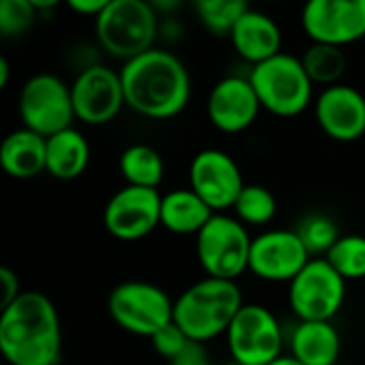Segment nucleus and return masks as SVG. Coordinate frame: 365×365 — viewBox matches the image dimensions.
<instances>
[{
	"label": "nucleus",
	"mask_w": 365,
	"mask_h": 365,
	"mask_svg": "<svg viewBox=\"0 0 365 365\" xmlns=\"http://www.w3.org/2000/svg\"><path fill=\"white\" fill-rule=\"evenodd\" d=\"M126 107L148 120L180 115L192 92L186 64L167 49H150L120 68Z\"/></svg>",
	"instance_id": "1"
},
{
	"label": "nucleus",
	"mask_w": 365,
	"mask_h": 365,
	"mask_svg": "<svg viewBox=\"0 0 365 365\" xmlns=\"http://www.w3.org/2000/svg\"><path fill=\"white\" fill-rule=\"evenodd\" d=\"M0 353L9 365L60 364V317L47 295L24 291L0 310Z\"/></svg>",
	"instance_id": "2"
},
{
	"label": "nucleus",
	"mask_w": 365,
	"mask_h": 365,
	"mask_svg": "<svg viewBox=\"0 0 365 365\" xmlns=\"http://www.w3.org/2000/svg\"><path fill=\"white\" fill-rule=\"evenodd\" d=\"M242 308L244 297L237 282L205 276L175 299L173 323L188 340L205 344L227 334Z\"/></svg>",
	"instance_id": "3"
},
{
	"label": "nucleus",
	"mask_w": 365,
	"mask_h": 365,
	"mask_svg": "<svg viewBox=\"0 0 365 365\" xmlns=\"http://www.w3.org/2000/svg\"><path fill=\"white\" fill-rule=\"evenodd\" d=\"M94 32L105 53L128 62L154 49L160 32L158 13L143 0H109L94 19Z\"/></svg>",
	"instance_id": "4"
},
{
	"label": "nucleus",
	"mask_w": 365,
	"mask_h": 365,
	"mask_svg": "<svg viewBox=\"0 0 365 365\" xmlns=\"http://www.w3.org/2000/svg\"><path fill=\"white\" fill-rule=\"evenodd\" d=\"M259 103L278 118L302 115L314 96V83L302 60L291 53H278L267 62L252 66L248 75Z\"/></svg>",
	"instance_id": "5"
},
{
	"label": "nucleus",
	"mask_w": 365,
	"mask_h": 365,
	"mask_svg": "<svg viewBox=\"0 0 365 365\" xmlns=\"http://www.w3.org/2000/svg\"><path fill=\"white\" fill-rule=\"evenodd\" d=\"M173 306L167 291L139 280L118 284L107 302L109 317L120 329L150 340L173 323Z\"/></svg>",
	"instance_id": "6"
},
{
	"label": "nucleus",
	"mask_w": 365,
	"mask_h": 365,
	"mask_svg": "<svg viewBox=\"0 0 365 365\" xmlns=\"http://www.w3.org/2000/svg\"><path fill=\"white\" fill-rule=\"evenodd\" d=\"M195 248L199 265L210 278L235 282L244 272H248L252 237L237 218L214 214L197 235Z\"/></svg>",
	"instance_id": "7"
},
{
	"label": "nucleus",
	"mask_w": 365,
	"mask_h": 365,
	"mask_svg": "<svg viewBox=\"0 0 365 365\" xmlns=\"http://www.w3.org/2000/svg\"><path fill=\"white\" fill-rule=\"evenodd\" d=\"M19 118L24 128L49 139L66 128H73L75 109L71 86L51 73L32 75L19 90Z\"/></svg>",
	"instance_id": "8"
},
{
	"label": "nucleus",
	"mask_w": 365,
	"mask_h": 365,
	"mask_svg": "<svg viewBox=\"0 0 365 365\" xmlns=\"http://www.w3.org/2000/svg\"><path fill=\"white\" fill-rule=\"evenodd\" d=\"M346 299V280L327 263L312 259L289 284V306L299 321H325L342 310Z\"/></svg>",
	"instance_id": "9"
},
{
	"label": "nucleus",
	"mask_w": 365,
	"mask_h": 365,
	"mask_svg": "<svg viewBox=\"0 0 365 365\" xmlns=\"http://www.w3.org/2000/svg\"><path fill=\"white\" fill-rule=\"evenodd\" d=\"M225 336L235 364L272 365L282 357V329L265 306L244 304Z\"/></svg>",
	"instance_id": "10"
},
{
	"label": "nucleus",
	"mask_w": 365,
	"mask_h": 365,
	"mask_svg": "<svg viewBox=\"0 0 365 365\" xmlns=\"http://www.w3.org/2000/svg\"><path fill=\"white\" fill-rule=\"evenodd\" d=\"M75 118L90 126H103L126 107L120 73L105 64L83 66L71 83Z\"/></svg>",
	"instance_id": "11"
},
{
	"label": "nucleus",
	"mask_w": 365,
	"mask_h": 365,
	"mask_svg": "<svg viewBox=\"0 0 365 365\" xmlns=\"http://www.w3.org/2000/svg\"><path fill=\"white\" fill-rule=\"evenodd\" d=\"M302 28L312 43L344 49L365 36V0H312L302 11Z\"/></svg>",
	"instance_id": "12"
},
{
	"label": "nucleus",
	"mask_w": 365,
	"mask_h": 365,
	"mask_svg": "<svg viewBox=\"0 0 365 365\" xmlns=\"http://www.w3.org/2000/svg\"><path fill=\"white\" fill-rule=\"evenodd\" d=\"M188 178L190 190L197 192L214 214L233 210L246 186L240 165L227 152L216 148H207L195 154Z\"/></svg>",
	"instance_id": "13"
},
{
	"label": "nucleus",
	"mask_w": 365,
	"mask_h": 365,
	"mask_svg": "<svg viewBox=\"0 0 365 365\" xmlns=\"http://www.w3.org/2000/svg\"><path fill=\"white\" fill-rule=\"evenodd\" d=\"M160 203L163 195L154 188L124 186L105 205V229L122 242L143 240L160 227Z\"/></svg>",
	"instance_id": "14"
},
{
	"label": "nucleus",
	"mask_w": 365,
	"mask_h": 365,
	"mask_svg": "<svg viewBox=\"0 0 365 365\" xmlns=\"http://www.w3.org/2000/svg\"><path fill=\"white\" fill-rule=\"evenodd\" d=\"M312 261L295 229H274L257 235L250 248L248 272L265 282H293Z\"/></svg>",
	"instance_id": "15"
},
{
	"label": "nucleus",
	"mask_w": 365,
	"mask_h": 365,
	"mask_svg": "<svg viewBox=\"0 0 365 365\" xmlns=\"http://www.w3.org/2000/svg\"><path fill=\"white\" fill-rule=\"evenodd\" d=\"M319 128L338 143H353L365 135V96L353 86L323 88L314 101Z\"/></svg>",
	"instance_id": "16"
},
{
	"label": "nucleus",
	"mask_w": 365,
	"mask_h": 365,
	"mask_svg": "<svg viewBox=\"0 0 365 365\" xmlns=\"http://www.w3.org/2000/svg\"><path fill=\"white\" fill-rule=\"evenodd\" d=\"M261 109L250 79L240 75L222 77L207 96V118L214 128L227 135L248 130L257 122Z\"/></svg>",
	"instance_id": "17"
},
{
	"label": "nucleus",
	"mask_w": 365,
	"mask_h": 365,
	"mask_svg": "<svg viewBox=\"0 0 365 365\" xmlns=\"http://www.w3.org/2000/svg\"><path fill=\"white\" fill-rule=\"evenodd\" d=\"M235 53L250 62L252 66L272 60L282 53V32L280 26L267 13L248 9L229 36Z\"/></svg>",
	"instance_id": "18"
},
{
	"label": "nucleus",
	"mask_w": 365,
	"mask_h": 365,
	"mask_svg": "<svg viewBox=\"0 0 365 365\" xmlns=\"http://www.w3.org/2000/svg\"><path fill=\"white\" fill-rule=\"evenodd\" d=\"M0 167L15 180L41 175L47 171V139L24 126L9 133L0 145Z\"/></svg>",
	"instance_id": "19"
},
{
	"label": "nucleus",
	"mask_w": 365,
	"mask_h": 365,
	"mask_svg": "<svg viewBox=\"0 0 365 365\" xmlns=\"http://www.w3.org/2000/svg\"><path fill=\"white\" fill-rule=\"evenodd\" d=\"M342 353L338 329L325 321H299L291 334V357L302 365H336Z\"/></svg>",
	"instance_id": "20"
},
{
	"label": "nucleus",
	"mask_w": 365,
	"mask_h": 365,
	"mask_svg": "<svg viewBox=\"0 0 365 365\" xmlns=\"http://www.w3.org/2000/svg\"><path fill=\"white\" fill-rule=\"evenodd\" d=\"M214 218V212L190 188H178L163 195L160 227L175 235H199Z\"/></svg>",
	"instance_id": "21"
},
{
	"label": "nucleus",
	"mask_w": 365,
	"mask_h": 365,
	"mask_svg": "<svg viewBox=\"0 0 365 365\" xmlns=\"http://www.w3.org/2000/svg\"><path fill=\"white\" fill-rule=\"evenodd\" d=\"M90 165V143L77 128L47 139V173L56 180H75Z\"/></svg>",
	"instance_id": "22"
},
{
	"label": "nucleus",
	"mask_w": 365,
	"mask_h": 365,
	"mask_svg": "<svg viewBox=\"0 0 365 365\" xmlns=\"http://www.w3.org/2000/svg\"><path fill=\"white\" fill-rule=\"evenodd\" d=\"M120 173L126 180V186L139 188H158L165 178V160L152 145L135 143L120 154Z\"/></svg>",
	"instance_id": "23"
},
{
	"label": "nucleus",
	"mask_w": 365,
	"mask_h": 365,
	"mask_svg": "<svg viewBox=\"0 0 365 365\" xmlns=\"http://www.w3.org/2000/svg\"><path fill=\"white\" fill-rule=\"evenodd\" d=\"M299 60L314 86H338L346 73V53L342 47L310 43V47L304 49Z\"/></svg>",
	"instance_id": "24"
},
{
	"label": "nucleus",
	"mask_w": 365,
	"mask_h": 365,
	"mask_svg": "<svg viewBox=\"0 0 365 365\" xmlns=\"http://www.w3.org/2000/svg\"><path fill=\"white\" fill-rule=\"evenodd\" d=\"M233 210L244 227H265L274 220L278 201L269 188L261 184H246Z\"/></svg>",
	"instance_id": "25"
},
{
	"label": "nucleus",
	"mask_w": 365,
	"mask_h": 365,
	"mask_svg": "<svg viewBox=\"0 0 365 365\" xmlns=\"http://www.w3.org/2000/svg\"><path fill=\"white\" fill-rule=\"evenodd\" d=\"M250 6L244 0H197L195 13L214 36H231L233 28Z\"/></svg>",
	"instance_id": "26"
},
{
	"label": "nucleus",
	"mask_w": 365,
	"mask_h": 365,
	"mask_svg": "<svg viewBox=\"0 0 365 365\" xmlns=\"http://www.w3.org/2000/svg\"><path fill=\"white\" fill-rule=\"evenodd\" d=\"M295 233L299 235L312 259H325L336 242L342 237L336 220L327 214H308L306 218H302Z\"/></svg>",
	"instance_id": "27"
},
{
	"label": "nucleus",
	"mask_w": 365,
	"mask_h": 365,
	"mask_svg": "<svg viewBox=\"0 0 365 365\" xmlns=\"http://www.w3.org/2000/svg\"><path fill=\"white\" fill-rule=\"evenodd\" d=\"M327 263L349 282L365 278V237L342 235L325 257Z\"/></svg>",
	"instance_id": "28"
},
{
	"label": "nucleus",
	"mask_w": 365,
	"mask_h": 365,
	"mask_svg": "<svg viewBox=\"0 0 365 365\" xmlns=\"http://www.w3.org/2000/svg\"><path fill=\"white\" fill-rule=\"evenodd\" d=\"M38 13L32 4V0H2L0 2V34L4 38H15L26 34Z\"/></svg>",
	"instance_id": "29"
},
{
	"label": "nucleus",
	"mask_w": 365,
	"mask_h": 365,
	"mask_svg": "<svg viewBox=\"0 0 365 365\" xmlns=\"http://www.w3.org/2000/svg\"><path fill=\"white\" fill-rule=\"evenodd\" d=\"M188 336L175 325V323H171V325H167V327H163L154 338H152V346H154V351L160 355V357H165V359H169V361H173L186 346H188Z\"/></svg>",
	"instance_id": "30"
},
{
	"label": "nucleus",
	"mask_w": 365,
	"mask_h": 365,
	"mask_svg": "<svg viewBox=\"0 0 365 365\" xmlns=\"http://www.w3.org/2000/svg\"><path fill=\"white\" fill-rule=\"evenodd\" d=\"M21 293L24 291L19 287L17 274L13 269H9V267H0V310L11 306Z\"/></svg>",
	"instance_id": "31"
},
{
	"label": "nucleus",
	"mask_w": 365,
	"mask_h": 365,
	"mask_svg": "<svg viewBox=\"0 0 365 365\" xmlns=\"http://www.w3.org/2000/svg\"><path fill=\"white\" fill-rule=\"evenodd\" d=\"M171 365H212L210 361V355H207V349L205 344L201 342H188V346L173 359L169 361Z\"/></svg>",
	"instance_id": "32"
},
{
	"label": "nucleus",
	"mask_w": 365,
	"mask_h": 365,
	"mask_svg": "<svg viewBox=\"0 0 365 365\" xmlns=\"http://www.w3.org/2000/svg\"><path fill=\"white\" fill-rule=\"evenodd\" d=\"M107 2L109 0H71L68 2V9L75 11V13H79V15H83V17L96 19L105 11Z\"/></svg>",
	"instance_id": "33"
},
{
	"label": "nucleus",
	"mask_w": 365,
	"mask_h": 365,
	"mask_svg": "<svg viewBox=\"0 0 365 365\" xmlns=\"http://www.w3.org/2000/svg\"><path fill=\"white\" fill-rule=\"evenodd\" d=\"M9 77H11V64L9 60L2 56L0 58V90H4L9 86Z\"/></svg>",
	"instance_id": "34"
},
{
	"label": "nucleus",
	"mask_w": 365,
	"mask_h": 365,
	"mask_svg": "<svg viewBox=\"0 0 365 365\" xmlns=\"http://www.w3.org/2000/svg\"><path fill=\"white\" fill-rule=\"evenodd\" d=\"M272 365H302V364H299V361H295V359L289 355V357H280V359H276Z\"/></svg>",
	"instance_id": "35"
},
{
	"label": "nucleus",
	"mask_w": 365,
	"mask_h": 365,
	"mask_svg": "<svg viewBox=\"0 0 365 365\" xmlns=\"http://www.w3.org/2000/svg\"><path fill=\"white\" fill-rule=\"evenodd\" d=\"M229 365H242V364H235V361H231V364H229Z\"/></svg>",
	"instance_id": "36"
},
{
	"label": "nucleus",
	"mask_w": 365,
	"mask_h": 365,
	"mask_svg": "<svg viewBox=\"0 0 365 365\" xmlns=\"http://www.w3.org/2000/svg\"><path fill=\"white\" fill-rule=\"evenodd\" d=\"M56 365H62V364H56Z\"/></svg>",
	"instance_id": "37"
}]
</instances>
